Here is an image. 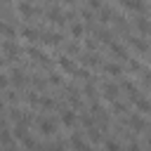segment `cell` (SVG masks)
Here are the masks:
<instances>
[{"mask_svg":"<svg viewBox=\"0 0 151 151\" xmlns=\"http://www.w3.org/2000/svg\"><path fill=\"white\" fill-rule=\"evenodd\" d=\"M38 127H40L42 134H54V132H57V123H54L52 118H42V120L38 123Z\"/></svg>","mask_w":151,"mask_h":151,"instance_id":"6da1fadb","label":"cell"},{"mask_svg":"<svg viewBox=\"0 0 151 151\" xmlns=\"http://www.w3.org/2000/svg\"><path fill=\"white\" fill-rule=\"evenodd\" d=\"M118 92H120V90H118L116 85H111V83L104 85V97H106L109 101H116V99H118Z\"/></svg>","mask_w":151,"mask_h":151,"instance_id":"7a4b0ae2","label":"cell"},{"mask_svg":"<svg viewBox=\"0 0 151 151\" xmlns=\"http://www.w3.org/2000/svg\"><path fill=\"white\" fill-rule=\"evenodd\" d=\"M120 2H123V7H127V9H139V12L146 7L142 0H120Z\"/></svg>","mask_w":151,"mask_h":151,"instance_id":"3957f363","label":"cell"},{"mask_svg":"<svg viewBox=\"0 0 151 151\" xmlns=\"http://www.w3.org/2000/svg\"><path fill=\"white\" fill-rule=\"evenodd\" d=\"M61 123L71 127V125L76 123V113H73V111H64V113H61Z\"/></svg>","mask_w":151,"mask_h":151,"instance_id":"277c9868","label":"cell"},{"mask_svg":"<svg viewBox=\"0 0 151 151\" xmlns=\"http://www.w3.org/2000/svg\"><path fill=\"white\" fill-rule=\"evenodd\" d=\"M42 40H45L47 45H57V42H61V35H59V33H47Z\"/></svg>","mask_w":151,"mask_h":151,"instance_id":"5b68a950","label":"cell"},{"mask_svg":"<svg viewBox=\"0 0 151 151\" xmlns=\"http://www.w3.org/2000/svg\"><path fill=\"white\" fill-rule=\"evenodd\" d=\"M104 71H106V73H111V76H120V73H123V68H120L118 64H106V66H104Z\"/></svg>","mask_w":151,"mask_h":151,"instance_id":"8992f818","label":"cell"},{"mask_svg":"<svg viewBox=\"0 0 151 151\" xmlns=\"http://www.w3.org/2000/svg\"><path fill=\"white\" fill-rule=\"evenodd\" d=\"M59 64H61V68H64V71H73V73H76V66L71 64V59H68V57H61V59H59Z\"/></svg>","mask_w":151,"mask_h":151,"instance_id":"52a82bcc","label":"cell"},{"mask_svg":"<svg viewBox=\"0 0 151 151\" xmlns=\"http://www.w3.org/2000/svg\"><path fill=\"white\" fill-rule=\"evenodd\" d=\"M130 125L134 127V130H144V118H139V116H132V120H130Z\"/></svg>","mask_w":151,"mask_h":151,"instance_id":"ba28073f","label":"cell"},{"mask_svg":"<svg viewBox=\"0 0 151 151\" xmlns=\"http://www.w3.org/2000/svg\"><path fill=\"white\" fill-rule=\"evenodd\" d=\"M134 104L139 106V111H149V101H146L144 97H137V94H134Z\"/></svg>","mask_w":151,"mask_h":151,"instance_id":"9c48e42d","label":"cell"},{"mask_svg":"<svg viewBox=\"0 0 151 151\" xmlns=\"http://www.w3.org/2000/svg\"><path fill=\"white\" fill-rule=\"evenodd\" d=\"M0 33H2V35H7V38H12V35H14V28H12V26H7V24H0Z\"/></svg>","mask_w":151,"mask_h":151,"instance_id":"30bf717a","label":"cell"},{"mask_svg":"<svg viewBox=\"0 0 151 151\" xmlns=\"http://www.w3.org/2000/svg\"><path fill=\"white\" fill-rule=\"evenodd\" d=\"M71 35H73V38H80V35H83V26H80V24H73V26H71Z\"/></svg>","mask_w":151,"mask_h":151,"instance_id":"8fae6325","label":"cell"},{"mask_svg":"<svg viewBox=\"0 0 151 151\" xmlns=\"http://www.w3.org/2000/svg\"><path fill=\"white\" fill-rule=\"evenodd\" d=\"M137 28L146 35V31H149V24H146V19H137Z\"/></svg>","mask_w":151,"mask_h":151,"instance_id":"7c38bea8","label":"cell"},{"mask_svg":"<svg viewBox=\"0 0 151 151\" xmlns=\"http://www.w3.org/2000/svg\"><path fill=\"white\" fill-rule=\"evenodd\" d=\"M83 61H85L87 66H92V64L97 66V64H99V59H97V54H87V59H83Z\"/></svg>","mask_w":151,"mask_h":151,"instance_id":"4fadbf2b","label":"cell"},{"mask_svg":"<svg viewBox=\"0 0 151 151\" xmlns=\"http://www.w3.org/2000/svg\"><path fill=\"white\" fill-rule=\"evenodd\" d=\"M24 35H26L28 40H35V38H38V31H33V28H26V31H24Z\"/></svg>","mask_w":151,"mask_h":151,"instance_id":"5bb4252c","label":"cell"},{"mask_svg":"<svg viewBox=\"0 0 151 151\" xmlns=\"http://www.w3.org/2000/svg\"><path fill=\"white\" fill-rule=\"evenodd\" d=\"M12 83H14V85H21V83H24V78H21V73H19V71H14V73H12Z\"/></svg>","mask_w":151,"mask_h":151,"instance_id":"9a60e30c","label":"cell"},{"mask_svg":"<svg viewBox=\"0 0 151 151\" xmlns=\"http://www.w3.org/2000/svg\"><path fill=\"white\" fill-rule=\"evenodd\" d=\"M111 52H116L118 57H125V50H123L120 45H111Z\"/></svg>","mask_w":151,"mask_h":151,"instance_id":"2e32d148","label":"cell"},{"mask_svg":"<svg viewBox=\"0 0 151 151\" xmlns=\"http://www.w3.org/2000/svg\"><path fill=\"white\" fill-rule=\"evenodd\" d=\"M14 134H17V137H24V134H26V125H17V127H14Z\"/></svg>","mask_w":151,"mask_h":151,"instance_id":"e0dca14e","label":"cell"},{"mask_svg":"<svg viewBox=\"0 0 151 151\" xmlns=\"http://www.w3.org/2000/svg\"><path fill=\"white\" fill-rule=\"evenodd\" d=\"M0 142H2V144H12V137H9V132H0Z\"/></svg>","mask_w":151,"mask_h":151,"instance_id":"ac0fdd59","label":"cell"},{"mask_svg":"<svg viewBox=\"0 0 151 151\" xmlns=\"http://www.w3.org/2000/svg\"><path fill=\"white\" fill-rule=\"evenodd\" d=\"M101 21H104V24L111 21V12H109V9H101Z\"/></svg>","mask_w":151,"mask_h":151,"instance_id":"d6986e66","label":"cell"},{"mask_svg":"<svg viewBox=\"0 0 151 151\" xmlns=\"http://www.w3.org/2000/svg\"><path fill=\"white\" fill-rule=\"evenodd\" d=\"M87 5H90L92 9H99V7H101V2H99V0H87Z\"/></svg>","mask_w":151,"mask_h":151,"instance_id":"ffe728a7","label":"cell"},{"mask_svg":"<svg viewBox=\"0 0 151 151\" xmlns=\"http://www.w3.org/2000/svg\"><path fill=\"white\" fill-rule=\"evenodd\" d=\"M21 12H24V14H26V17H31V14H33V9H31V7H28V5H21Z\"/></svg>","mask_w":151,"mask_h":151,"instance_id":"44dd1931","label":"cell"},{"mask_svg":"<svg viewBox=\"0 0 151 151\" xmlns=\"http://www.w3.org/2000/svg\"><path fill=\"white\" fill-rule=\"evenodd\" d=\"M5 85H7V78H2V76H0V87H5Z\"/></svg>","mask_w":151,"mask_h":151,"instance_id":"7402d4cb","label":"cell"},{"mask_svg":"<svg viewBox=\"0 0 151 151\" xmlns=\"http://www.w3.org/2000/svg\"><path fill=\"white\" fill-rule=\"evenodd\" d=\"M2 106H5V104H2V99H0V111H2Z\"/></svg>","mask_w":151,"mask_h":151,"instance_id":"603a6c76","label":"cell"}]
</instances>
